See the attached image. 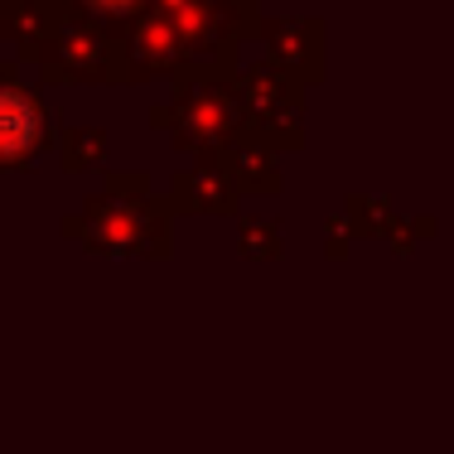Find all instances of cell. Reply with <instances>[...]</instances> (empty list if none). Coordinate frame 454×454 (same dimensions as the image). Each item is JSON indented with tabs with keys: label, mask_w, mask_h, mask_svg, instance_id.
Here are the masks:
<instances>
[{
	"label": "cell",
	"mask_w": 454,
	"mask_h": 454,
	"mask_svg": "<svg viewBox=\"0 0 454 454\" xmlns=\"http://www.w3.org/2000/svg\"><path fill=\"white\" fill-rule=\"evenodd\" d=\"M39 140V112L25 92L0 88V165L25 160Z\"/></svg>",
	"instance_id": "cell-1"
},
{
	"label": "cell",
	"mask_w": 454,
	"mask_h": 454,
	"mask_svg": "<svg viewBox=\"0 0 454 454\" xmlns=\"http://www.w3.org/2000/svg\"><path fill=\"white\" fill-rule=\"evenodd\" d=\"M92 10H106V15H121V10H131L136 0H88Z\"/></svg>",
	"instance_id": "cell-2"
}]
</instances>
